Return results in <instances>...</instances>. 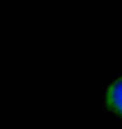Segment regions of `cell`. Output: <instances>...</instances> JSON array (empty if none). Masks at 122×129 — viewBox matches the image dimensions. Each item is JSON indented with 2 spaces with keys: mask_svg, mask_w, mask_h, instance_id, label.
Returning <instances> with one entry per match:
<instances>
[{
  "mask_svg": "<svg viewBox=\"0 0 122 129\" xmlns=\"http://www.w3.org/2000/svg\"><path fill=\"white\" fill-rule=\"evenodd\" d=\"M105 99L108 108L115 115L122 117V77L115 79L109 86Z\"/></svg>",
  "mask_w": 122,
  "mask_h": 129,
  "instance_id": "6da1fadb",
  "label": "cell"
}]
</instances>
